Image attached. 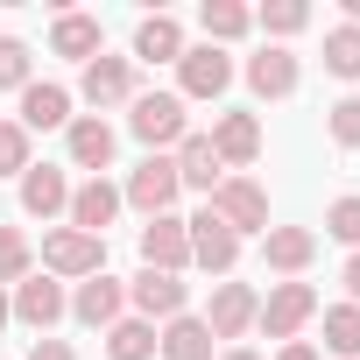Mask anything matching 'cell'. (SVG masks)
<instances>
[{"instance_id": "6da1fadb", "label": "cell", "mask_w": 360, "mask_h": 360, "mask_svg": "<svg viewBox=\"0 0 360 360\" xmlns=\"http://www.w3.org/2000/svg\"><path fill=\"white\" fill-rule=\"evenodd\" d=\"M99 269H106V240H99V233L57 226V233L43 240V276H57V283H85V276H99Z\"/></svg>"}, {"instance_id": "7a4b0ae2", "label": "cell", "mask_w": 360, "mask_h": 360, "mask_svg": "<svg viewBox=\"0 0 360 360\" xmlns=\"http://www.w3.org/2000/svg\"><path fill=\"white\" fill-rule=\"evenodd\" d=\"M176 191H184V184H176V162H169V155H148V162H134V169H127L120 205H134L141 219H155V212H169V205H176Z\"/></svg>"}, {"instance_id": "3957f363", "label": "cell", "mask_w": 360, "mask_h": 360, "mask_svg": "<svg viewBox=\"0 0 360 360\" xmlns=\"http://www.w3.org/2000/svg\"><path fill=\"white\" fill-rule=\"evenodd\" d=\"M233 85V57L212 50V43H184V57H176V99H219Z\"/></svg>"}, {"instance_id": "277c9868", "label": "cell", "mask_w": 360, "mask_h": 360, "mask_svg": "<svg viewBox=\"0 0 360 360\" xmlns=\"http://www.w3.org/2000/svg\"><path fill=\"white\" fill-rule=\"evenodd\" d=\"M127 106H134V113H127L134 141H148V148H169V141H184V99H176V92H134Z\"/></svg>"}, {"instance_id": "5b68a950", "label": "cell", "mask_w": 360, "mask_h": 360, "mask_svg": "<svg viewBox=\"0 0 360 360\" xmlns=\"http://www.w3.org/2000/svg\"><path fill=\"white\" fill-rule=\"evenodd\" d=\"M205 205H212V212H219L240 240H248V233H269V191L255 184V176H226V184H219Z\"/></svg>"}, {"instance_id": "8992f818", "label": "cell", "mask_w": 360, "mask_h": 360, "mask_svg": "<svg viewBox=\"0 0 360 360\" xmlns=\"http://www.w3.org/2000/svg\"><path fill=\"white\" fill-rule=\"evenodd\" d=\"M311 318H318V290H311V283H276V290L262 297V318H255V325H262L269 339H297Z\"/></svg>"}, {"instance_id": "52a82bcc", "label": "cell", "mask_w": 360, "mask_h": 360, "mask_svg": "<svg viewBox=\"0 0 360 360\" xmlns=\"http://www.w3.org/2000/svg\"><path fill=\"white\" fill-rule=\"evenodd\" d=\"M141 262L162 269V276H184V269H191V226L176 219V212H155V219L141 226Z\"/></svg>"}, {"instance_id": "ba28073f", "label": "cell", "mask_w": 360, "mask_h": 360, "mask_svg": "<svg viewBox=\"0 0 360 360\" xmlns=\"http://www.w3.org/2000/svg\"><path fill=\"white\" fill-rule=\"evenodd\" d=\"M184 297H191V283H184V276H162V269H141V276L127 283V304H134V318H148V325H155V318H162V325L184 318Z\"/></svg>"}, {"instance_id": "9c48e42d", "label": "cell", "mask_w": 360, "mask_h": 360, "mask_svg": "<svg viewBox=\"0 0 360 360\" xmlns=\"http://www.w3.org/2000/svg\"><path fill=\"white\" fill-rule=\"evenodd\" d=\"M184 226H191V262H198L205 276H226V269L240 262V233H233L212 205H205L198 219H184Z\"/></svg>"}, {"instance_id": "30bf717a", "label": "cell", "mask_w": 360, "mask_h": 360, "mask_svg": "<svg viewBox=\"0 0 360 360\" xmlns=\"http://www.w3.org/2000/svg\"><path fill=\"white\" fill-rule=\"evenodd\" d=\"M8 311L29 325V332H50L64 311H71V297H64V283L57 276H29V283H15V297H8Z\"/></svg>"}, {"instance_id": "8fae6325", "label": "cell", "mask_w": 360, "mask_h": 360, "mask_svg": "<svg viewBox=\"0 0 360 360\" xmlns=\"http://www.w3.org/2000/svg\"><path fill=\"white\" fill-rule=\"evenodd\" d=\"M78 92H85L99 113H106V106H127V99H134V57H106V50H99V57L85 64Z\"/></svg>"}, {"instance_id": "7c38bea8", "label": "cell", "mask_w": 360, "mask_h": 360, "mask_svg": "<svg viewBox=\"0 0 360 360\" xmlns=\"http://www.w3.org/2000/svg\"><path fill=\"white\" fill-rule=\"evenodd\" d=\"M205 141H212V155H219L226 169H248V162L262 155V120H255V113H219Z\"/></svg>"}, {"instance_id": "4fadbf2b", "label": "cell", "mask_w": 360, "mask_h": 360, "mask_svg": "<svg viewBox=\"0 0 360 360\" xmlns=\"http://www.w3.org/2000/svg\"><path fill=\"white\" fill-rule=\"evenodd\" d=\"M262 262H269L276 276H304V269L318 262V233H311V226H269V233H262Z\"/></svg>"}, {"instance_id": "5bb4252c", "label": "cell", "mask_w": 360, "mask_h": 360, "mask_svg": "<svg viewBox=\"0 0 360 360\" xmlns=\"http://www.w3.org/2000/svg\"><path fill=\"white\" fill-rule=\"evenodd\" d=\"M120 304H127V290H120L106 269H99V276H85V283L71 290V318H78V325H99V332H106V325H120Z\"/></svg>"}, {"instance_id": "9a60e30c", "label": "cell", "mask_w": 360, "mask_h": 360, "mask_svg": "<svg viewBox=\"0 0 360 360\" xmlns=\"http://www.w3.org/2000/svg\"><path fill=\"white\" fill-rule=\"evenodd\" d=\"M255 318H262V297H255L248 283H219V290H212V311H205L212 339H240Z\"/></svg>"}, {"instance_id": "2e32d148", "label": "cell", "mask_w": 360, "mask_h": 360, "mask_svg": "<svg viewBox=\"0 0 360 360\" xmlns=\"http://www.w3.org/2000/svg\"><path fill=\"white\" fill-rule=\"evenodd\" d=\"M22 212H29V219H57V212H71L64 169H50V162H29V169H22Z\"/></svg>"}, {"instance_id": "e0dca14e", "label": "cell", "mask_w": 360, "mask_h": 360, "mask_svg": "<svg viewBox=\"0 0 360 360\" xmlns=\"http://www.w3.org/2000/svg\"><path fill=\"white\" fill-rule=\"evenodd\" d=\"M169 162H176V184H191V191H205V198L226 184V162L212 155V141H205V134H184Z\"/></svg>"}, {"instance_id": "ac0fdd59", "label": "cell", "mask_w": 360, "mask_h": 360, "mask_svg": "<svg viewBox=\"0 0 360 360\" xmlns=\"http://www.w3.org/2000/svg\"><path fill=\"white\" fill-rule=\"evenodd\" d=\"M113 212H120V184H106V176H85V184L71 191V226H78V233H99V240H106Z\"/></svg>"}, {"instance_id": "d6986e66", "label": "cell", "mask_w": 360, "mask_h": 360, "mask_svg": "<svg viewBox=\"0 0 360 360\" xmlns=\"http://www.w3.org/2000/svg\"><path fill=\"white\" fill-rule=\"evenodd\" d=\"M248 85H255V99H290V92H297V57H290L283 43L255 50V57H248Z\"/></svg>"}, {"instance_id": "ffe728a7", "label": "cell", "mask_w": 360, "mask_h": 360, "mask_svg": "<svg viewBox=\"0 0 360 360\" xmlns=\"http://www.w3.org/2000/svg\"><path fill=\"white\" fill-rule=\"evenodd\" d=\"M36 127H71V92L50 85V78L22 85V134H36Z\"/></svg>"}, {"instance_id": "44dd1931", "label": "cell", "mask_w": 360, "mask_h": 360, "mask_svg": "<svg viewBox=\"0 0 360 360\" xmlns=\"http://www.w3.org/2000/svg\"><path fill=\"white\" fill-rule=\"evenodd\" d=\"M64 141H71V162H78V169H92V176L113 162V127H106L99 113H78V120L64 127Z\"/></svg>"}, {"instance_id": "7402d4cb", "label": "cell", "mask_w": 360, "mask_h": 360, "mask_svg": "<svg viewBox=\"0 0 360 360\" xmlns=\"http://www.w3.org/2000/svg\"><path fill=\"white\" fill-rule=\"evenodd\" d=\"M155 353L162 360H212V325L205 318H169L155 332Z\"/></svg>"}, {"instance_id": "603a6c76", "label": "cell", "mask_w": 360, "mask_h": 360, "mask_svg": "<svg viewBox=\"0 0 360 360\" xmlns=\"http://www.w3.org/2000/svg\"><path fill=\"white\" fill-rule=\"evenodd\" d=\"M184 57V29H176V15H148L134 29V64H176Z\"/></svg>"}, {"instance_id": "cb8c5ba5", "label": "cell", "mask_w": 360, "mask_h": 360, "mask_svg": "<svg viewBox=\"0 0 360 360\" xmlns=\"http://www.w3.org/2000/svg\"><path fill=\"white\" fill-rule=\"evenodd\" d=\"M50 50L92 64V57H99V15H57V22H50Z\"/></svg>"}, {"instance_id": "d4e9b609", "label": "cell", "mask_w": 360, "mask_h": 360, "mask_svg": "<svg viewBox=\"0 0 360 360\" xmlns=\"http://www.w3.org/2000/svg\"><path fill=\"white\" fill-rule=\"evenodd\" d=\"M198 22H205V43L219 50V43H233V36H248V29H255V8H240V0H205Z\"/></svg>"}, {"instance_id": "484cf974", "label": "cell", "mask_w": 360, "mask_h": 360, "mask_svg": "<svg viewBox=\"0 0 360 360\" xmlns=\"http://www.w3.org/2000/svg\"><path fill=\"white\" fill-rule=\"evenodd\" d=\"M106 360H155V325H148V318L106 325Z\"/></svg>"}, {"instance_id": "4316f807", "label": "cell", "mask_w": 360, "mask_h": 360, "mask_svg": "<svg viewBox=\"0 0 360 360\" xmlns=\"http://www.w3.org/2000/svg\"><path fill=\"white\" fill-rule=\"evenodd\" d=\"M325 346L339 360H360V304H332L325 311Z\"/></svg>"}, {"instance_id": "83f0119b", "label": "cell", "mask_w": 360, "mask_h": 360, "mask_svg": "<svg viewBox=\"0 0 360 360\" xmlns=\"http://www.w3.org/2000/svg\"><path fill=\"white\" fill-rule=\"evenodd\" d=\"M29 276H36V248H29V233L0 226V290H8V283H29Z\"/></svg>"}, {"instance_id": "f1b7e54d", "label": "cell", "mask_w": 360, "mask_h": 360, "mask_svg": "<svg viewBox=\"0 0 360 360\" xmlns=\"http://www.w3.org/2000/svg\"><path fill=\"white\" fill-rule=\"evenodd\" d=\"M325 71H332V78H360V29H353V22H339V29L325 36Z\"/></svg>"}, {"instance_id": "f546056e", "label": "cell", "mask_w": 360, "mask_h": 360, "mask_svg": "<svg viewBox=\"0 0 360 360\" xmlns=\"http://www.w3.org/2000/svg\"><path fill=\"white\" fill-rule=\"evenodd\" d=\"M255 22H262L269 36H297V29H311V8H304V0H269Z\"/></svg>"}, {"instance_id": "4dcf8cb0", "label": "cell", "mask_w": 360, "mask_h": 360, "mask_svg": "<svg viewBox=\"0 0 360 360\" xmlns=\"http://www.w3.org/2000/svg\"><path fill=\"white\" fill-rule=\"evenodd\" d=\"M29 169V134L22 120H0V176H22Z\"/></svg>"}, {"instance_id": "1f68e13d", "label": "cell", "mask_w": 360, "mask_h": 360, "mask_svg": "<svg viewBox=\"0 0 360 360\" xmlns=\"http://www.w3.org/2000/svg\"><path fill=\"white\" fill-rule=\"evenodd\" d=\"M325 233L346 240V248H360V198H339V205L325 212Z\"/></svg>"}, {"instance_id": "d6a6232c", "label": "cell", "mask_w": 360, "mask_h": 360, "mask_svg": "<svg viewBox=\"0 0 360 360\" xmlns=\"http://www.w3.org/2000/svg\"><path fill=\"white\" fill-rule=\"evenodd\" d=\"M0 85H29V43H15V36H0Z\"/></svg>"}, {"instance_id": "836d02e7", "label": "cell", "mask_w": 360, "mask_h": 360, "mask_svg": "<svg viewBox=\"0 0 360 360\" xmlns=\"http://www.w3.org/2000/svg\"><path fill=\"white\" fill-rule=\"evenodd\" d=\"M332 141L339 148H360V99H339L332 106Z\"/></svg>"}, {"instance_id": "e575fe53", "label": "cell", "mask_w": 360, "mask_h": 360, "mask_svg": "<svg viewBox=\"0 0 360 360\" xmlns=\"http://www.w3.org/2000/svg\"><path fill=\"white\" fill-rule=\"evenodd\" d=\"M29 360H78V353H71V346H64V339H50V332H43V339H36V346H29Z\"/></svg>"}, {"instance_id": "d590c367", "label": "cell", "mask_w": 360, "mask_h": 360, "mask_svg": "<svg viewBox=\"0 0 360 360\" xmlns=\"http://www.w3.org/2000/svg\"><path fill=\"white\" fill-rule=\"evenodd\" d=\"M276 360H325V353H318L311 339H283V346H276Z\"/></svg>"}, {"instance_id": "8d00e7d4", "label": "cell", "mask_w": 360, "mask_h": 360, "mask_svg": "<svg viewBox=\"0 0 360 360\" xmlns=\"http://www.w3.org/2000/svg\"><path fill=\"white\" fill-rule=\"evenodd\" d=\"M346 297L360 304V248H353V262H346Z\"/></svg>"}, {"instance_id": "74e56055", "label": "cell", "mask_w": 360, "mask_h": 360, "mask_svg": "<svg viewBox=\"0 0 360 360\" xmlns=\"http://www.w3.org/2000/svg\"><path fill=\"white\" fill-rule=\"evenodd\" d=\"M219 360H262V353H248V346H226V353H219Z\"/></svg>"}, {"instance_id": "f35d334b", "label": "cell", "mask_w": 360, "mask_h": 360, "mask_svg": "<svg viewBox=\"0 0 360 360\" xmlns=\"http://www.w3.org/2000/svg\"><path fill=\"white\" fill-rule=\"evenodd\" d=\"M8 318H15V311H8V290H0V325H8Z\"/></svg>"}]
</instances>
